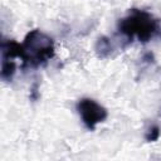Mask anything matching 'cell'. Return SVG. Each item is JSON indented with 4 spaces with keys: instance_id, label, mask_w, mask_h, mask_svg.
I'll list each match as a JSON object with an SVG mask.
<instances>
[{
    "instance_id": "1",
    "label": "cell",
    "mask_w": 161,
    "mask_h": 161,
    "mask_svg": "<svg viewBox=\"0 0 161 161\" xmlns=\"http://www.w3.org/2000/svg\"><path fill=\"white\" fill-rule=\"evenodd\" d=\"M117 29L128 42L137 39L140 43L146 44L161 38V20L151 13L137 8L130 9V11L119 19Z\"/></svg>"
},
{
    "instance_id": "5",
    "label": "cell",
    "mask_w": 161,
    "mask_h": 161,
    "mask_svg": "<svg viewBox=\"0 0 161 161\" xmlns=\"http://www.w3.org/2000/svg\"><path fill=\"white\" fill-rule=\"evenodd\" d=\"M112 49H113L112 43H111V40L107 36L98 38V40L96 43V53L98 54V57H101V58L108 57L111 54Z\"/></svg>"
},
{
    "instance_id": "6",
    "label": "cell",
    "mask_w": 161,
    "mask_h": 161,
    "mask_svg": "<svg viewBox=\"0 0 161 161\" xmlns=\"http://www.w3.org/2000/svg\"><path fill=\"white\" fill-rule=\"evenodd\" d=\"M158 137H160V127L157 125L150 126L145 132V140L147 142H155L158 140Z\"/></svg>"
},
{
    "instance_id": "3",
    "label": "cell",
    "mask_w": 161,
    "mask_h": 161,
    "mask_svg": "<svg viewBox=\"0 0 161 161\" xmlns=\"http://www.w3.org/2000/svg\"><path fill=\"white\" fill-rule=\"evenodd\" d=\"M1 70L0 77L4 82H11L16 72V60L21 58V44L15 40H1Z\"/></svg>"
},
{
    "instance_id": "2",
    "label": "cell",
    "mask_w": 161,
    "mask_h": 161,
    "mask_svg": "<svg viewBox=\"0 0 161 161\" xmlns=\"http://www.w3.org/2000/svg\"><path fill=\"white\" fill-rule=\"evenodd\" d=\"M55 53L53 39L39 29L30 30L21 43L23 67L38 68L49 62Z\"/></svg>"
},
{
    "instance_id": "4",
    "label": "cell",
    "mask_w": 161,
    "mask_h": 161,
    "mask_svg": "<svg viewBox=\"0 0 161 161\" xmlns=\"http://www.w3.org/2000/svg\"><path fill=\"white\" fill-rule=\"evenodd\" d=\"M77 111L83 125L89 131H94L96 126L104 122L108 116L107 109L92 98H80L77 103Z\"/></svg>"
}]
</instances>
